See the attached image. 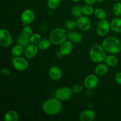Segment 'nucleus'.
<instances>
[{"mask_svg":"<svg viewBox=\"0 0 121 121\" xmlns=\"http://www.w3.org/2000/svg\"><path fill=\"white\" fill-rule=\"evenodd\" d=\"M61 101L55 98H49L45 100L42 104V110L44 113L50 116L59 114L62 110Z\"/></svg>","mask_w":121,"mask_h":121,"instance_id":"nucleus-1","label":"nucleus"},{"mask_svg":"<svg viewBox=\"0 0 121 121\" xmlns=\"http://www.w3.org/2000/svg\"><path fill=\"white\" fill-rule=\"evenodd\" d=\"M102 46L106 53L116 54L121 51V41L115 37H106L102 43Z\"/></svg>","mask_w":121,"mask_h":121,"instance_id":"nucleus-2","label":"nucleus"},{"mask_svg":"<svg viewBox=\"0 0 121 121\" xmlns=\"http://www.w3.org/2000/svg\"><path fill=\"white\" fill-rule=\"evenodd\" d=\"M89 57L92 61L96 63H100L105 61L106 57V52L102 45L95 44L90 48Z\"/></svg>","mask_w":121,"mask_h":121,"instance_id":"nucleus-3","label":"nucleus"},{"mask_svg":"<svg viewBox=\"0 0 121 121\" xmlns=\"http://www.w3.org/2000/svg\"><path fill=\"white\" fill-rule=\"evenodd\" d=\"M68 37L66 31L62 28H55L49 34V39L53 44L60 46L66 41Z\"/></svg>","mask_w":121,"mask_h":121,"instance_id":"nucleus-4","label":"nucleus"},{"mask_svg":"<svg viewBox=\"0 0 121 121\" xmlns=\"http://www.w3.org/2000/svg\"><path fill=\"white\" fill-rule=\"evenodd\" d=\"M73 90L68 86H63L58 89L55 92V97L60 101H67L72 98Z\"/></svg>","mask_w":121,"mask_h":121,"instance_id":"nucleus-5","label":"nucleus"},{"mask_svg":"<svg viewBox=\"0 0 121 121\" xmlns=\"http://www.w3.org/2000/svg\"><path fill=\"white\" fill-rule=\"evenodd\" d=\"M12 65L18 71H24L28 69L29 63L27 58L23 57H14L12 60Z\"/></svg>","mask_w":121,"mask_h":121,"instance_id":"nucleus-6","label":"nucleus"},{"mask_svg":"<svg viewBox=\"0 0 121 121\" xmlns=\"http://www.w3.org/2000/svg\"><path fill=\"white\" fill-rule=\"evenodd\" d=\"M111 29L110 23L106 18L104 20H100L99 22L97 24L96 27V31L97 34L100 37H104L107 35Z\"/></svg>","mask_w":121,"mask_h":121,"instance_id":"nucleus-7","label":"nucleus"},{"mask_svg":"<svg viewBox=\"0 0 121 121\" xmlns=\"http://www.w3.org/2000/svg\"><path fill=\"white\" fill-rule=\"evenodd\" d=\"M13 42V38L11 33L5 28L0 30V46L2 47H8Z\"/></svg>","mask_w":121,"mask_h":121,"instance_id":"nucleus-8","label":"nucleus"},{"mask_svg":"<svg viewBox=\"0 0 121 121\" xmlns=\"http://www.w3.org/2000/svg\"><path fill=\"white\" fill-rule=\"evenodd\" d=\"M77 27L83 31H87L91 27V21L86 16H81L76 20Z\"/></svg>","mask_w":121,"mask_h":121,"instance_id":"nucleus-9","label":"nucleus"},{"mask_svg":"<svg viewBox=\"0 0 121 121\" xmlns=\"http://www.w3.org/2000/svg\"><path fill=\"white\" fill-rule=\"evenodd\" d=\"M99 83V79L96 74H91L86 77L84 80V85L89 90L96 88Z\"/></svg>","mask_w":121,"mask_h":121,"instance_id":"nucleus-10","label":"nucleus"},{"mask_svg":"<svg viewBox=\"0 0 121 121\" xmlns=\"http://www.w3.org/2000/svg\"><path fill=\"white\" fill-rule=\"evenodd\" d=\"M35 19V13L32 9H27L24 11L21 15V21L24 25L31 24Z\"/></svg>","mask_w":121,"mask_h":121,"instance_id":"nucleus-11","label":"nucleus"},{"mask_svg":"<svg viewBox=\"0 0 121 121\" xmlns=\"http://www.w3.org/2000/svg\"><path fill=\"white\" fill-rule=\"evenodd\" d=\"M39 47L36 44L31 43L26 47L24 54L27 59H32L36 56L39 53Z\"/></svg>","mask_w":121,"mask_h":121,"instance_id":"nucleus-12","label":"nucleus"},{"mask_svg":"<svg viewBox=\"0 0 121 121\" xmlns=\"http://www.w3.org/2000/svg\"><path fill=\"white\" fill-rule=\"evenodd\" d=\"M63 72L61 69L57 66H52L48 70L49 78L53 81H58L62 78Z\"/></svg>","mask_w":121,"mask_h":121,"instance_id":"nucleus-13","label":"nucleus"},{"mask_svg":"<svg viewBox=\"0 0 121 121\" xmlns=\"http://www.w3.org/2000/svg\"><path fill=\"white\" fill-rule=\"evenodd\" d=\"M79 118L81 121H93L96 118V113L92 109H85L80 112Z\"/></svg>","mask_w":121,"mask_h":121,"instance_id":"nucleus-14","label":"nucleus"},{"mask_svg":"<svg viewBox=\"0 0 121 121\" xmlns=\"http://www.w3.org/2000/svg\"><path fill=\"white\" fill-rule=\"evenodd\" d=\"M73 49V43L70 40H67L64 41L61 45H60V50L63 56H69L72 53Z\"/></svg>","mask_w":121,"mask_h":121,"instance_id":"nucleus-15","label":"nucleus"},{"mask_svg":"<svg viewBox=\"0 0 121 121\" xmlns=\"http://www.w3.org/2000/svg\"><path fill=\"white\" fill-rule=\"evenodd\" d=\"M109 66L104 63H99L95 68V73L97 76H102L108 72Z\"/></svg>","mask_w":121,"mask_h":121,"instance_id":"nucleus-16","label":"nucleus"},{"mask_svg":"<svg viewBox=\"0 0 121 121\" xmlns=\"http://www.w3.org/2000/svg\"><path fill=\"white\" fill-rule=\"evenodd\" d=\"M19 119V114L15 110H9L4 115L5 121H17Z\"/></svg>","mask_w":121,"mask_h":121,"instance_id":"nucleus-17","label":"nucleus"},{"mask_svg":"<svg viewBox=\"0 0 121 121\" xmlns=\"http://www.w3.org/2000/svg\"><path fill=\"white\" fill-rule=\"evenodd\" d=\"M111 29L117 33H121V18L116 17L111 21L110 23Z\"/></svg>","mask_w":121,"mask_h":121,"instance_id":"nucleus-18","label":"nucleus"},{"mask_svg":"<svg viewBox=\"0 0 121 121\" xmlns=\"http://www.w3.org/2000/svg\"><path fill=\"white\" fill-rule=\"evenodd\" d=\"M67 39L73 43H79L83 40V36L80 33L78 32L72 31L68 34Z\"/></svg>","mask_w":121,"mask_h":121,"instance_id":"nucleus-19","label":"nucleus"},{"mask_svg":"<svg viewBox=\"0 0 121 121\" xmlns=\"http://www.w3.org/2000/svg\"><path fill=\"white\" fill-rule=\"evenodd\" d=\"M105 63L109 67H115L118 65L119 60L114 55L106 56L105 60Z\"/></svg>","mask_w":121,"mask_h":121,"instance_id":"nucleus-20","label":"nucleus"},{"mask_svg":"<svg viewBox=\"0 0 121 121\" xmlns=\"http://www.w3.org/2000/svg\"><path fill=\"white\" fill-rule=\"evenodd\" d=\"M24 47L21 45L17 44L13 46L11 49V54L13 57H19L21 56L24 53Z\"/></svg>","mask_w":121,"mask_h":121,"instance_id":"nucleus-21","label":"nucleus"},{"mask_svg":"<svg viewBox=\"0 0 121 121\" xmlns=\"http://www.w3.org/2000/svg\"><path fill=\"white\" fill-rule=\"evenodd\" d=\"M52 42L50 40V39H41V41L38 43L37 46L39 47V50H46L48 49L52 46Z\"/></svg>","mask_w":121,"mask_h":121,"instance_id":"nucleus-22","label":"nucleus"},{"mask_svg":"<svg viewBox=\"0 0 121 121\" xmlns=\"http://www.w3.org/2000/svg\"><path fill=\"white\" fill-rule=\"evenodd\" d=\"M17 44L23 46L24 47H26L28 45L30 44L31 43L30 37L25 36V35H22V34L19 35L18 37L17 38Z\"/></svg>","mask_w":121,"mask_h":121,"instance_id":"nucleus-23","label":"nucleus"},{"mask_svg":"<svg viewBox=\"0 0 121 121\" xmlns=\"http://www.w3.org/2000/svg\"><path fill=\"white\" fill-rule=\"evenodd\" d=\"M72 14L73 16L76 18H79L80 17L82 16L83 14V8L80 5H75L72 8Z\"/></svg>","mask_w":121,"mask_h":121,"instance_id":"nucleus-24","label":"nucleus"},{"mask_svg":"<svg viewBox=\"0 0 121 121\" xmlns=\"http://www.w3.org/2000/svg\"><path fill=\"white\" fill-rule=\"evenodd\" d=\"M94 14L96 17L99 20H104L106 17V12L104 9L101 8H97L95 9Z\"/></svg>","mask_w":121,"mask_h":121,"instance_id":"nucleus-25","label":"nucleus"},{"mask_svg":"<svg viewBox=\"0 0 121 121\" xmlns=\"http://www.w3.org/2000/svg\"><path fill=\"white\" fill-rule=\"evenodd\" d=\"M82 8L83 13L86 16H90L94 14L95 9L92 5L86 4L85 5L83 6Z\"/></svg>","mask_w":121,"mask_h":121,"instance_id":"nucleus-26","label":"nucleus"},{"mask_svg":"<svg viewBox=\"0 0 121 121\" xmlns=\"http://www.w3.org/2000/svg\"><path fill=\"white\" fill-rule=\"evenodd\" d=\"M61 0H48L47 2V6L50 9H56L59 7Z\"/></svg>","mask_w":121,"mask_h":121,"instance_id":"nucleus-27","label":"nucleus"},{"mask_svg":"<svg viewBox=\"0 0 121 121\" xmlns=\"http://www.w3.org/2000/svg\"><path fill=\"white\" fill-rule=\"evenodd\" d=\"M112 12L117 17L121 16V2H116L112 7Z\"/></svg>","mask_w":121,"mask_h":121,"instance_id":"nucleus-28","label":"nucleus"},{"mask_svg":"<svg viewBox=\"0 0 121 121\" xmlns=\"http://www.w3.org/2000/svg\"><path fill=\"white\" fill-rule=\"evenodd\" d=\"M21 34L26 37H30L31 36L32 34H33V29H32V28L30 26H29V25H26V26H25L24 27H23V28L22 29Z\"/></svg>","mask_w":121,"mask_h":121,"instance_id":"nucleus-29","label":"nucleus"},{"mask_svg":"<svg viewBox=\"0 0 121 121\" xmlns=\"http://www.w3.org/2000/svg\"><path fill=\"white\" fill-rule=\"evenodd\" d=\"M30 40L31 44H38V43L41 40V37L38 33H33L31 36L30 37Z\"/></svg>","mask_w":121,"mask_h":121,"instance_id":"nucleus-30","label":"nucleus"},{"mask_svg":"<svg viewBox=\"0 0 121 121\" xmlns=\"http://www.w3.org/2000/svg\"><path fill=\"white\" fill-rule=\"evenodd\" d=\"M65 27L69 30H73L77 27L76 25V21L72 19H70V20H67L65 22Z\"/></svg>","mask_w":121,"mask_h":121,"instance_id":"nucleus-31","label":"nucleus"},{"mask_svg":"<svg viewBox=\"0 0 121 121\" xmlns=\"http://www.w3.org/2000/svg\"><path fill=\"white\" fill-rule=\"evenodd\" d=\"M74 93H79L83 91V86L80 84H76L72 87Z\"/></svg>","mask_w":121,"mask_h":121,"instance_id":"nucleus-32","label":"nucleus"},{"mask_svg":"<svg viewBox=\"0 0 121 121\" xmlns=\"http://www.w3.org/2000/svg\"><path fill=\"white\" fill-rule=\"evenodd\" d=\"M1 74L3 76H8L10 75V71L7 68H2L1 70Z\"/></svg>","mask_w":121,"mask_h":121,"instance_id":"nucleus-33","label":"nucleus"},{"mask_svg":"<svg viewBox=\"0 0 121 121\" xmlns=\"http://www.w3.org/2000/svg\"><path fill=\"white\" fill-rule=\"evenodd\" d=\"M115 80L117 83L121 85V72H118L116 74L115 76Z\"/></svg>","mask_w":121,"mask_h":121,"instance_id":"nucleus-34","label":"nucleus"},{"mask_svg":"<svg viewBox=\"0 0 121 121\" xmlns=\"http://www.w3.org/2000/svg\"><path fill=\"white\" fill-rule=\"evenodd\" d=\"M84 1L86 4L92 5L96 2V0H84Z\"/></svg>","mask_w":121,"mask_h":121,"instance_id":"nucleus-35","label":"nucleus"},{"mask_svg":"<svg viewBox=\"0 0 121 121\" xmlns=\"http://www.w3.org/2000/svg\"><path fill=\"white\" fill-rule=\"evenodd\" d=\"M63 56V55L62 53H61V52H60V50L58 51V52L56 53V56L57 57H62Z\"/></svg>","mask_w":121,"mask_h":121,"instance_id":"nucleus-36","label":"nucleus"},{"mask_svg":"<svg viewBox=\"0 0 121 121\" xmlns=\"http://www.w3.org/2000/svg\"><path fill=\"white\" fill-rule=\"evenodd\" d=\"M104 0H96V2H99V3H101V2H104Z\"/></svg>","mask_w":121,"mask_h":121,"instance_id":"nucleus-37","label":"nucleus"},{"mask_svg":"<svg viewBox=\"0 0 121 121\" xmlns=\"http://www.w3.org/2000/svg\"><path fill=\"white\" fill-rule=\"evenodd\" d=\"M71 1H73V2H79L80 0H71Z\"/></svg>","mask_w":121,"mask_h":121,"instance_id":"nucleus-38","label":"nucleus"}]
</instances>
